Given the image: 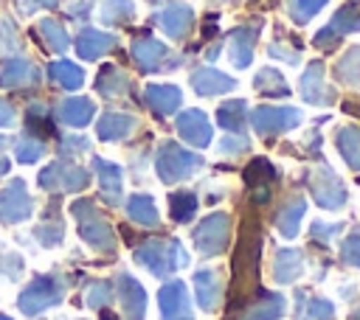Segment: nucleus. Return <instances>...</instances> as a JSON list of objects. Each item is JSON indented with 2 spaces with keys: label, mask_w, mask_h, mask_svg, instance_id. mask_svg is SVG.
I'll return each mask as SVG.
<instances>
[{
  "label": "nucleus",
  "mask_w": 360,
  "mask_h": 320,
  "mask_svg": "<svg viewBox=\"0 0 360 320\" xmlns=\"http://www.w3.org/2000/svg\"><path fill=\"white\" fill-rule=\"evenodd\" d=\"M155 168H158L163 182H177V180L191 177L197 168H202V154H194V152L177 146L174 140H163L158 146Z\"/></svg>",
  "instance_id": "obj_1"
},
{
  "label": "nucleus",
  "mask_w": 360,
  "mask_h": 320,
  "mask_svg": "<svg viewBox=\"0 0 360 320\" xmlns=\"http://www.w3.org/2000/svg\"><path fill=\"white\" fill-rule=\"evenodd\" d=\"M135 258L152 275H169V272H174V269H180V267L188 264L186 250L174 239H169V241H146L143 247L135 250Z\"/></svg>",
  "instance_id": "obj_2"
},
{
  "label": "nucleus",
  "mask_w": 360,
  "mask_h": 320,
  "mask_svg": "<svg viewBox=\"0 0 360 320\" xmlns=\"http://www.w3.org/2000/svg\"><path fill=\"white\" fill-rule=\"evenodd\" d=\"M309 191H312L315 202L326 211H338L346 205V188H343L340 177L323 163L315 171H309Z\"/></svg>",
  "instance_id": "obj_3"
},
{
  "label": "nucleus",
  "mask_w": 360,
  "mask_h": 320,
  "mask_svg": "<svg viewBox=\"0 0 360 320\" xmlns=\"http://www.w3.org/2000/svg\"><path fill=\"white\" fill-rule=\"evenodd\" d=\"M304 121V112L295 107H256L250 112V124L259 135H281Z\"/></svg>",
  "instance_id": "obj_4"
},
{
  "label": "nucleus",
  "mask_w": 360,
  "mask_h": 320,
  "mask_svg": "<svg viewBox=\"0 0 360 320\" xmlns=\"http://www.w3.org/2000/svg\"><path fill=\"white\" fill-rule=\"evenodd\" d=\"M228 227L231 219L228 213H211L194 227V244L202 255H219L228 244Z\"/></svg>",
  "instance_id": "obj_5"
},
{
  "label": "nucleus",
  "mask_w": 360,
  "mask_h": 320,
  "mask_svg": "<svg viewBox=\"0 0 360 320\" xmlns=\"http://www.w3.org/2000/svg\"><path fill=\"white\" fill-rule=\"evenodd\" d=\"M62 300V284L56 278H37L22 295H20V309L25 314H39L42 309L53 306Z\"/></svg>",
  "instance_id": "obj_6"
},
{
  "label": "nucleus",
  "mask_w": 360,
  "mask_h": 320,
  "mask_svg": "<svg viewBox=\"0 0 360 320\" xmlns=\"http://www.w3.org/2000/svg\"><path fill=\"white\" fill-rule=\"evenodd\" d=\"M259 31H262V20H253L250 25H239L228 31V59L233 67L242 70L253 62V45H256Z\"/></svg>",
  "instance_id": "obj_7"
},
{
  "label": "nucleus",
  "mask_w": 360,
  "mask_h": 320,
  "mask_svg": "<svg viewBox=\"0 0 360 320\" xmlns=\"http://www.w3.org/2000/svg\"><path fill=\"white\" fill-rule=\"evenodd\" d=\"M76 211V216L82 219V225H79V230H82V236H84V241H90L96 250H112L115 247V239H112V230H110V225L90 208V205H76L73 208Z\"/></svg>",
  "instance_id": "obj_8"
},
{
  "label": "nucleus",
  "mask_w": 360,
  "mask_h": 320,
  "mask_svg": "<svg viewBox=\"0 0 360 320\" xmlns=\"http://www.w3.org/2000/svg\"><path fill=\"white\" fill-rule=\"evenodd\" d=\"M155 20L172 39H183L194 25V8L188 3H169L155 14Z\"/></svg>",
  "instance_id": "obj_9"
},
{
  "label": "nucleus",
  "mask_w": 360,
  "mask_h": 320,
  "mask_svg": "<svg viewBox=\"0 0 360 320\" xmlns=\"http://www.w3.org/2000/svg\"><path fill=\"white\" fill-rule=\"evenodd\" d=\"M158 303H160L163 320H191L188 295H186V286H183L180 281L166 284V286L158 292Z\"/></svg>",
  "instance_id": "obj_10"
},
{
  "label": "nucleus",
  "mask_w": 360,
  "mask_h": 320,
  "mask_svg": "<svg viewBox=\"0 0 360 320\" xmlns=\"http://www.w3.org/2000/svg\"><path fill=\"white\" fill-rule=\"evenodd\" d=\"M177 132L186 138L191 146H208L211 143V121L205 118L202 109H186L177 118Z\"/></svg>",
  "instance_id": "obj_11"
},
{
  "label": "nucleus",
  "mask_w": 360,
  "mask_h": 320,
  "mask_svg": "<svg viewBox=\"0 0 360 320\" xmlns=\"http://www.w3.org/2000/svg\"><path fill=\"white\" fill-rule=\"evenodd\" d=\"M191 87H194L197 95H219V93L233 90L236 87V79L225 76L217 67H197L191 73Z\"/></svg>",
  "instance_id": "obj_12"
},
{
  "label": "nucleus",
  "mask_w": 360,
  "mask_h": 320,
  "mask_svg": "<svg viewBox=\"0 0 360 320\" xmlns=\"http://www.w3.org/2000/svg\"><path fill=\"white\" fill-rule=\"evenodd\" d=\"M301 95H304L307 104H315V107H326V104L335 101L332 93L323 84V65L321 62H312L304 70V76H301Z\"/></svg>",
  "instance_id": "obj_13"
},
{
  "label": "nucleus",
  "mask_w": 360,
  "mask_h": 320,
  "mask_svg": "<svg viewBox=\"0 0 360 320\" xmlns=\"http://www.w3.org/2000/svg\"><path fill=\"white\" fill-rule=\"evenodd\" d=\"M118 295H121V303H124V312L129 320H143V312H146V295H143V286L129 278V275H121L118 278Z\"/></svg>",
  "instance_id": "obj_14"
},
{
  "label": "nucleus",
  "mask_w": 360,
  "mask_h": 320,
  "mask_svg": "<svg viewBox=\"0 0 360 320\" xmlns=\"http://www.w3.org/2000/svg\"><path fill=\"white\" fill-rule=\"evenodd\" d=\"M194 286H197V303L205 309V312H211V309H217V303H219V298H222V281H219V272L217 269H200L197 275H194Z\"/></svg>",
  "instance_id": "obj_15"
},
{
  "label": "nucleus",
  "mask_w": 360,
  "mask_h": 320,
  "mask_svg": "<svg viewBox=\"0 0 360 320\" xmlns=\"http://www.w3.org/2000/svg\"><path fill=\"white\" fill-rule=\"evenodd\" d=\"M132 56H135V62L141 65V70H158V67H163V59L169 56V48L163 45V42H158V39H138L135 45H132Z\"/></svg>",
  "instance_id": "obj_16"
},
{
  "label": "nucleus",
  "mask_w": 360,
  "mask_h": 320,
  "mask_svg": "<svg viewBox=\"0 0 360 320\" xmlns=\"http://www.w3.org/2000/svg\"><path fill=\"white\" fill-rule=\"evenodd\" d=\"M180 90L174 84H149L146 87V104L160 112V115H172L180 107Z\"/></svg>",
  "instance_id": "obj_17"
},
{
  "label": "nucleus",
  "mask_w": 360,
  "mask_h": 320,
  "mask_svg": "<svg viewBox=\"0 0 360 320\" xmlns=\"http://www.w3.org/2000/svg\"><path fill=\"white\" fill-rule=\"evenodd\" d=\"M217 121H219V126H225L228 135H242L245 124H248V101H242V98L225 101L217 109Z\"/></svg>",
  "instance_id": "obj_18"
},
{
  "label": "nucleus",
  "mask_w": 360,
  "mask_h": 320,
  "mask_svg": "<svg viewBox=\"0 0 360 320\" xmlns=\"http://www.w3.org/2000/svg\"><path fill=\"white\" fill-rule=\"evenodd\" d=\"M304 272V255L301 250H278L273 261V278L278 284H292Z\"/></svg>",
  "instance_id": "obj_19"
},
{
  "label": "nucleus",
  "mask_w": 360,
  "mask_h": 320,
  "mask_svg": "<svg viewBox=\"0 0 360 320\" xmlns=\"http://www.w3.org/2000/svg\"><path fill=\"white\" fill-rule=\"evenodd\" d=\"M326 31L332 34V36H343V34H354V31H360V0H349V3H343L340 8H338V14L329 20V25H326Z\"/></svg>",
  "instance_id": "obj_20"
},
{
  "label": "nucleus",
  "mask_w": 360,
  "mask_h": 320,
  "mask_svg": "<svg viewBox=\"0 0 360 320\" xmlns=\"http://www.w3.org/2000/svg\"><path fill=\"white\" fill-rule=\"evenodd\" d=\"M335 146L340 152V157L346 160L349 168L360 171V129L354 126H340L335 132Z\"/></svg>",
  "instance_id": "obj_21"
},
{
  "label": "nucleus",
  "mask_w": 360,
  "mask_h": 320,
  "mask_svg": "<svg viewBox=\"0 0 360 320\" xmlns=\"http://www.w3.org/2000/svg\"><path fill=\"white\" fill-rule=\"evenodd\" d=\"M304 211H307V202L298 199V196H292V199L278 211V216H276V227H278V233H281L284 239H295V236H298Z\"/></svg>",
  "instance_id": "obj_22"
},
{
  "label": "nucleus",
  "mask_w": 360,
  "mask_h": 320,
  "mask_svg": "<svg viewBox=\"0 0 360 320\" xmlns=\"http://www.w3.org/2000/svg\"><path fill=\"white\" fill-rule=\"evenodd\" d=\"M273 174H276V168L267 157H253L245 168V182H248L250 191H262V188H270Z\"/></svg>",
  "instance_id": "obj_23"
},
{
  "label": "nucleus",
  "mask_w": 360,
  "mask_h": 320,
  "mask_svg": "<svg viewBox=\"0 0 360 320\" xmlns=\"http://www.w3.org/2000/svg\"><path fill=\"white\" fill-rule=\"evenodd\" d=\"M335 79L349 87H360V45L349 48L340 56V62L335 65Z\"/></svg>",
  "instance_id": "obj_24"
},
{
  "label": "nucleus",
  "mask_w": 360,
  "mask_h": 320,
  "mask_svg": "<svg viewBox=\"0 0 360 320\" xmlns=\"http://www.w3.org/2000/svg\"><path fill=\"white\" fill-rule=\"evenodd\" d=\"M253 87H256L262 95H290V84L284 81V76H281L276 67H262V70L253 76Z\"/></svg>",
  "instance_id": "obj_25"
},
{
  "label": "nucleus",
  "mask_w": 360,
  "mask_h": 320,
  "mask_svg": "<svg viewBox=\"0 0 360 320\" xmlns=\"http://www.w3.org/2000/svg\"><path fill=\"white\" fill-rule=\"evenodd\" d=\"M284 312V298L281 295H264L259 303H253L242 320H278Z\"/></svg>",
  "instance_id": "obj_26"
},
{
  "label": "nucleus",
  "mask_w": 360,
  "mask_h": 320,
  "mask_svg": "<svg viewBox=\"0 0 360 320\" xmlns=\"http://www.w3.org/2000/svg\"><path fill=\"white\" fill-rule=\"evenodd\" d=\"M127 211H129V216H132L138 225H146V227H155V225H158V208H155L152 196H146V194H135V196L129 199Z\"/></svg>",
  "instance_id": "obj_27"
},
{
  "label": "nucleus",
  "mask_w": 360,
  "mask_h": 320,
  "mask_svg": "<svg viewBox=\"0 0 360 320\" xmlns=\"http://www.w3.org/2000/svg\"><path fill=\"white\" fill-rule=\"evenodd\" d=\"M135 126V121L129 118V115H118V112H110L101 124H98V132H101V138L104 140H118V138H124L129 129Z\"/></svg>",
  "instance_id": "obj_28"
},
{
  "label": "nucleus",
  "mask_w": 360,
  "mask_h": 320,
  "mask_svg": "<svg viewBox=\"0 0 360 320\" xmlns=\"http://www.w3.org/2000/svg\"><path fill=\"white\" fill-rule=\"evenodd\" d=\"M169 208H172V216H174V222H188V219L197 213V196H194V194H188V191L172 194V199H169Z\"/></svg>",
  "instance_id": "obj_29"
},
{
  "label": "nucleus",
  "mask_w": 360,
  "mask_h": 320,
  "mask_svg": "<svg viewBox=\"0 0 360 320\" xmlns=\"http://www.w3.org/2000/svg\"><path fill=\"white\" fill-rule=\"evenodd\" d=\"M326 3H329V0H290V3H287V11H290L292 22L304 25V22H309Z\"/></svg>",
  "instance_id": "obj_30"
},
{
  "label": "nucleus",
  "mask_w": 360,
  "mask_h": 320,
  "mask_svg": "<svg viewBox=\"0 0 360 320\" xmlns=\"http://www.w3.org/2000/svg\"><path fill=\"white\" fill-rule=\"evenodd\" d=\"M96 168L101 171L104 194L112 196L110 202H118V191H121V168H118V166H110V163H104V160H96Z\"/></svg>",
  "instance_id": "obj_31"
},
{
  "label": "nucleus",
  "mask_w": 360,
  "mask_h": 320,
  "mask_svg": "<svg viewBox=\"0 0 360 320\" xmlns=\"http://www.w3.org/2000/svg\"><path fill=\"white\" fill-rule=\"evenodd\" d=\"M112 45H115L112 36L98 34V31H84V34H82V42H79V51H82L84 56H98L101 51H107V48H112Z\"/></svg>",
  "instance_id": "obj_32"
},
{
  "label": "nucleus",
  "mask_w": 360,
  "mask_h": 320,
  "mask_svg": "<svg viewBox=\"0 0 360 320\" xmlns=\"http://www.w3.org/2000/svg\"><path fill=\"white\" fill-rule=\"evenodd\" d=\"M135 14V6L129 0H107L101 8V20L104 22H124Z\"/></svg>",
  "instance_id": "obj_33"
},
{
  "label": "nucleus",
  "mask_w": 360,
  "mask_h": 320,
  "mask_svg": "<svg viewBox=\"0 0 360 320\" xmlns=\"http://www.w3.org/2000/svg\"><path fill=\"white\" fill-rule=\"evenodd\" d=\"M340 258H343L346 264H352V267H360V230H354L352 236L343 239V244H340Z\"/></svg>",
  "instance_id": "obj_34"
},
{
  "label": "nucleus",
  "mask_w": 360,
  "mask_h": 320,
  "mask_svg": "<svg viewBox=\"0 0 360 320\" xmlns=\"http://www.w3.org/2000/svg\"><path fill=\"white\" fill-rule=\"evenodd\" d=\"M301 314H304V320H332V303L323 300V298H312L309 306L301 309Z\"/></svg>",
  "instance_id": "obj_35"
},
{
  "label": "nucleus",
  "mask_w": 360,
  "mask_h": 320,
  "mask_svg": "<svg viewBox=\"0 0 360 320\" xmlns=\"http://www.w3.org/2000/svg\"><path fill=\"white\" fill-rule=\"evenodd\" d=\"M219 152H222V154H228V157L245 154V152H250V140H248V138H242V135H225V138L219 140Z\"/></svg>",
  "instance_id": "obj_36"
},
{
  "label": "nucleus",
  "mask_w": 360,
  "mask_h": 320,
  "mask_svg": "<svg viewBox=\"0 0 360 320\" xmlns=\"http://www.w3.org/2000/svg\"><path fill=\"white\" fill-rule=\"evenodd\" d=\"M267 53H270L273 59L287 62V65H298V62H301V48H284V39H276V42L267 48Z\"/></svg>",
  "instance_id": "obj_37"
},
{
  "label": "nucleus",
  "mask_w": 360,
  "mask_h": 320,
  "mask_svg": "<svg viewBox=\"0 0 360 320\" xmlns=\"http://www.w3.org/2000/svg\"><path fill=\"white\" fill-rule=\"evenodd\" d=\"M110 298H112V286H110V284H93V286H90V292H87V303H90V306H96V309L107 306V303H110Z\"/></svg>",
  "instance_id": "obj_38"
},
{
  "label": "nucleus",
  "mask_w": 360,
  "mask_h": 320,
  "mask_svg": "<svg viewBox=\"0 0 360 320\" xmlns=\"http://www.w3.org/2000/svg\"><path fill=\"white\" fill-rule=\"evenodd\" d=\"M343 230V225L340 222H332V225H323V222H315L312 225V239L315 241H321V244H326L332 236H338Z\"/></svg>",
  "instance_id": "obj_39"
},
{
  "label": "nucleus",
  "mask_w": 360,
  "mask_h": 320,
  "mask_svg": "<svg viewBox=\"0 0 360 320\" xmlns=\"http://www.w3.org/2000/svg\"><path fill=\"white\" fill-rule=\"evenodd\" d=\"M0 320H8V317H3V314H0Z\"/></svg>",
  "instance_id": "obj_40"
}]
</instances>
